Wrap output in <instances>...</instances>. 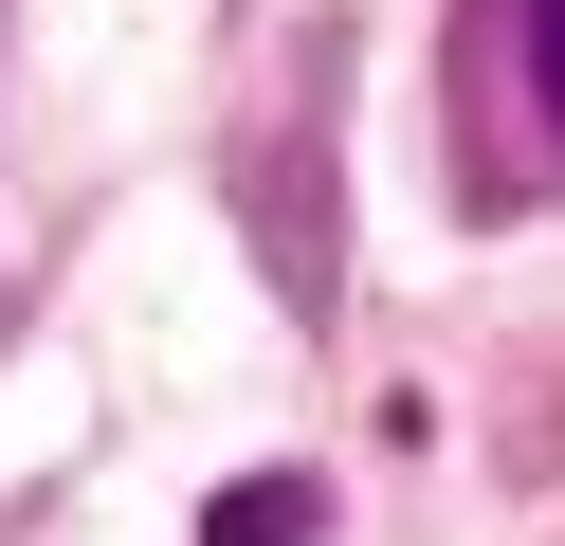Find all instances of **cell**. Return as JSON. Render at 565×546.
Instances as JSON below:
<instances>
[{
  "label": "cell",
  "mask_w": 565,
  "mask_h": 546,
  "mask_svg": "<svg viewBox=\"0 0 565 546\" xmlns=\"http://www.w3.org/2000/svg\"><path fill=\"white\" fill-rule=\"evenodd\" d=\"M310 528H329V492H310V473H256V492L201 510V546H310Z\"/></svg>",
  "instance_id": "6da1fadb"
},
{
  "label": "cell",
  "mask_w": 565,
  "mask_h": 546,
  "mask_svg": "<svg viewBox=\"0 0 565 546\" xmlns=\"http://www.w3.org/2000/svg\"><path fill=\"white\" fill-rule=\"evenodd\" d=\"M511 36H529V92H547V128H565V0H511Z\"/></svg>",
  "instance_id": "7a4b0ae2"
}]
</instances>
